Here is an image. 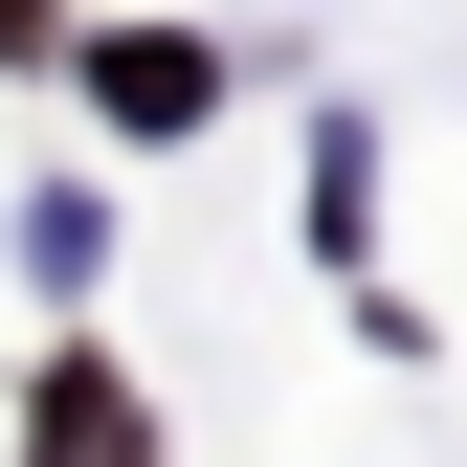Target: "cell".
Instances as JSON below:
<instances>
[{
  "label": "cell",
  "instance_id": "obj_1",
  "mask_svg": "<svg viewBox=\"0 0 467 467\" xmlns=\"http://www.w3.org/2000/svg\"><path fill=\"white\" fill-rule=\"evenodd\" d=\"M201 89H223V67H201L179 23H111V45H89V111H111V134H201Z\"/></svg>",
  "mask_w": 467,
  "mask_h": 467
},
{
  "label": "cell",
  "instance_id": "obj_3",
  "mask_svg": "<svg viewBox=\"0 0 467 467\" xmlns=\"http://www.w3.org/2000/svg\"><path fill=\"white\" fill-rule=\"evenodd\" d=\"M0 45H45V0H0Z\"/></svg>",
  "mask_w": 467,
  "mask_h": 467
},
{
  "label": "cell",
  "instance_id": "obj_2",
  "mask_svg": "<svg viewBox=\"0 0 467 467\" xmlns=\"http://www.w3.org/2000/svg\"><path fill=\"white\" fill-rule=\"evenodd\" d=\"M23 445H45V467H134L156 423H134V379H111V357H45V400H23Z\"/></svg>",
  "mask_w": 467,
  "mask_h": 467
}]
</instances>
